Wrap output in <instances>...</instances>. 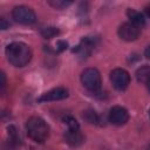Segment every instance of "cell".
<instances>
[{"label": "cell", "mask_w": 150, "mask_h": 150, "mask_svg": "<svg viewBox=\"0 0 150 150\" xmlns=\"http://www.w3.org/2000/svg\"><path fill=\"white\" fill-rule=\"evenodd\" d=\"M6 56L8 62L14 67H25L32 59L30 48L23 42H12L6 47Z\"/></svg>", "instance_id": "6da1fadb"}, {"label": "cell", "mask_w": 150, "mask_h": 150, "mask_svg": "<svg viewBox=\"0 0 150 150\" xmlns=\"http://www.w3.org/2000/svg\"><path fill=\"white\" fill-rule=\"evenodd\" d=\"M27 135L36 143H43L49 136V127L46 121L39 116H32L26 123Z\"/></svg>", "instance_id": "7a4b0ae2"}, {"label": "cell", "mask_w": 150, "mask_h": 150, "mask_svg": "<svg viewBox=\"0 0 150 150\" xmlns=\"http://www.w3.org/2000/svg\"><path fill=\"white\" fill-rule=\"evenodd\" d=\"M81 82L87 90L93 94H98L101 91V75L95 68H87L81 74Z\"/></svg>", "instance_id": "3957f363"}, {"label": "cell", "mask_w": 150, "mask_h": 150, "mask_svg": "<svg viewBox=\"0 0 150 150\" xmlns=\"http://www.w3.org/2000/svg\"><path fill=\"white\" fill-rule=\"evenodd\" d=\"M12 16L16 22L22 25H32L36 21V15L34 11L30 7L23 5L14 7L12 11Z\"/></svg>", "instance_id": "277c9868"}, {"label": "cell", "mask_w": 150, "mask_h": 150, "mask_svg": "<svg viewBox=\"0 0 150 150\" xmlns=\"http://www.w3.org/2000/svg\"><path fill=\"white\" fill-rule=\"evenodd\" d=\"M110 81L116 90H124L130 84V75L122 68H116L110 73Z\"/></svg>", "instance_id": "5b68a950"}, {"label": "cell", "mask_w": 150, "mask_h": 150, "mask_svg": "<svg viewBox=\"0 0 150 150\" xmlns=\"http://www.w3.org/2000/svg\"><path fill=\"white\" fill-rule=\"evenodd\" d=\"M108 120L114 125H123L129 120V112L125 108L120 107V105H115L109 110Z\"/></svg>", "instance_id": "8992f818"}, {"label": "cell", "mask_w": 150, "mask_h": 150, "mask_svg": "<svg viewBox=\"0 0 150 150\" xmlns=\"http://www.w3.org/2000/svg\"><path fill=\"white\" fill-rule=\"evenodd\" d=\"M94 48H95V39L87 36V38H83L80 41V43L73 49V52L80 59H86V57H88L91 54Z\"/></svg>", "instance_id": "52a82bcc"}, {"label": "cell", "mask_w": 150, "mask_h": 150, "mask_svg": "<svg viewBox=\"0 0 150 150\" xmlns=\"http://www.w3.org/2000/svg\"><path fill=\"white\" fill-rule=\"evenodd\" d=\"M141 29L130 22H124L118 27V36L124 41H134L139 36Z\"/></svg>", "instance_id": "ba28073f"}, {"label": "cell", "mask_w": 150, "mask_h": 150, "mask_svg": "<svg viewBox=\"0 0 150 150\" xmlns=\"http://www.w3.org/2000/svg\"><path fill=\"white\" fill-rule=\"evenodd\" d=\"M68 97V89L64 87H56L45 94H42L38 101L39 102H50V101H59Z\"/></svg>", "instance_id": "9c48e42d"}, {"label": "cell", "mask_w": 150, "mask_h": 150, "mask_svg": "<svg viewBox=\"0 0 150 150\" xmlns=\"http://www.w3.org/2000/svg\"><path fill=\"white\" fill-rule=\"evenodd\" d=\"M64 141L70 146H80L84 143V136L79 130H68L64 134Z\"/></svg>", "instance_id": "30bf717a"}, {"label": "cell", "mask_w": 150, "mask_h": 150, "mask_svg": "<svg viewBox=\"0 0 150 150\" xmlns=\"http://www.w3.org/2000/svg\"><path fill=\"white\" fill-rule=\"evenodd\" d=\"M127 15H128V18L130 19V23H132V25L136 26L137 28L141 29L142 27L145 26V19H144V16H143V14H142L141 12H137V11H135V9L129 8V9L127 11Z\"/></svg>", "instance_id": "8fae6325"}, {"label": "cell", "mask_w": 150, "mask_h": 150, "mask_svg": "<svg viewBox=\"0 0 150 150\" xmlns=\"http://www.w3.org/2000/svg\"><path fill=\"white\" fill-rule=\"evenodd\" d=\"M136 79H137L138 82L148 84L150 82V66L144 64V66L139 67L136 70Z\"/></svg>", "instance_id": "7c38bea8"}, {"label": "cell", "mask_w": 150, "mask_h": 150, "mask_svg": "<svg viewBox=\"0 0 150 150\" xmlns=\"http://www.w3.org/2000/svg\"><path fill=\"white\" fill-rule=\"evenodd\" d=\"M83 118L90 124H95V125H101L102 124L101 123L102 120H101L100 115L93 109H87L86 111H83Z\"/></svg>", "instance_id": "4fadbf2b"}, {"label": "cell", "mask_w": 150, "mask_h": 150, "mask_svg": "<svg viewBox=\"0 0 150 150\" xmlns=\"http://www.w3.org/2000/svg\"><path fill=\"white\" fill-rule=\"evenodd\" d=\"M62 121H63V123L67 125L68 130H79V129H80L79 122H77L71 115H64V116L62 117Z\"/></svg>", "instance_id": "5bb4252c"}, {"label": "cell", "mask_w": 150, "mask_h": 150, "mask_svg": "<svg viewBox=\"0 0 150 150\" xmlns=\"http://www.w3.org/2000/svg\"><path fill=\"white\" fill-rule=\"evenodd\" d=\"M48 5H50L55 9H63L69 5H71V1L70 0H50L48 1Z\"/></svg>", "instance_id": "9a60e30c"}, {"label": "cell", "mask_w": 150, "mask_h": 150, "mask_svg": "<svg viewBox=\"0 0 150 150\" xmlns=\"http://www.w3.org/2000/svg\"><path fill=\"white\" fill-rule=\"evenodd\" d=\"M59 34V29L56 27H45L41 29V35L45 39H52Z\"/></svg>", "instance_id": "2e32d148"}, {"label": "cell", "mask_w": 150, "mask_h": 150, "mask_svg": "<svg viewBox=\"0 0 150 150\" xmlns=\"http://www.w3.org/2000/svg\"><path fill=\"white\" fill-rule=\"evenodd\" d=\"M8 136H9L11 144H13V145H18L19 144L20 138H19V135H18V131H16L15 127H13V125L8 127Z\"/></svg>", "instance_id": "e0dca14e"}, {"label": "cell", "mask_w": 150, "mask_h": 150, "mask_svg": "<svg viewBox=\"0 0 150 150\" xmlns=\"http://www.w3.org/2000/svg\"><path fill=\"white\" fill-rule=\"evenodd\" d=\"M67 46H68V43H67L66 41L60 40V41L57 42V47H56V49H57L59 52H62V50H64V49L67 48Z\"/></svg>", "instance_id": "ac0fdd59"}, {"label": "cell", "mask_w": 150, "mask_h": 150, "mask_svg": "<svg viewBox=\"0 0 150 150\" xmlns=\"http://www.w3.org/2000/svg\"><path fill=\"white\" fill-rule=\"evenodd\" d=\"M9 27V22L5 18H0V28L1 29H7Z\"/></svg>", "instance_id": "d6986e66"}, {"label": "cell", "mask_w": 150, "mask_h": 150, "mask_svg": "<svg viewBox=\"0 0 150 150\" xmlns=\"http://www.w3.org/2000/svg\"><path fill=\"white\" fill-rule=\"evenodd\" d=\"M0 79H1V83H0V84H1V88L4 89L5 86H6V77H5V74H4V73L0 74Z\"/></svg>", "instance_id": "ffe728a7"}, {"label": "cell", "mask_w": 150, "mask_h": 150, "mask_svg": "<svg viewBox=\"0 0 150 150\" xmlns=\"http://www.w3.org/2000/svg\"><path fill=\"white\" fill-rule=\"evenodd\" d=\"M144 55L146 56V59H149V60H150V46H149V47L145 49V52H144Z\"/></svg>", "instance_id": "44dd1931"}, {"label": "cell", "mask_w": 150, "mask_h": 150, "mask_svg": "<svg viewBox=\"0 0 150 150\" xmlns=\"http://www.w3.org/2000/svg\"><path fill=\"white\" fill-rule=\"evenodd\" d=\"M145 13H146V15L150 18V6H146V7H145Z\"/></svg>", "instance_id": "7402d4cb"}, {"label": "cell", "mask_w": 150, "mask_h": 150, "mask_svg": "<svg viewBox=\"0 0 150 150\" xmlns=\"http://www.w3.org/2000/svg\"><path fill=\"white\" fill-rule=\"evenodd\" d=\"M148 90H149V93H150V82L148 83Z\"/></svg>", "instance_id": "603a6c76"}, {"label": "cell", "mask_w": 150, "mask_h": 150, "mask_svg": "<svg viewBox=\"0 0 150 150\" xmlns=\"http://www.w3.org/2000/svg\"><path fill=\"white\" fill-rule=\"evenodd\" d=\"M149 116H150V109H149Z\"/></svg>", "instance_id": "cb8c5ba5"}]
</instances>
